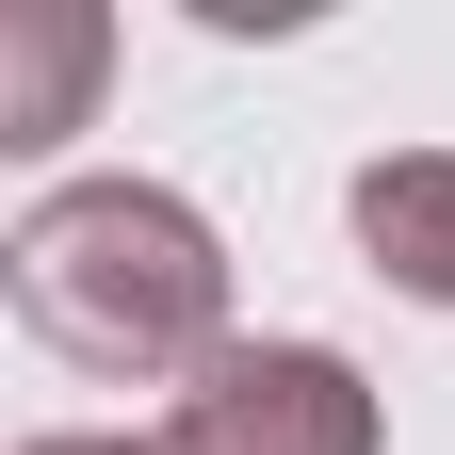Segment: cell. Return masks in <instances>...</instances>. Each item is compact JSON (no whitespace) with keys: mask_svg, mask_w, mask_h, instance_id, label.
I'll list each match as a JSON object with an SVG mask.
<instances>
[{"mask_svg":"<svg viewBox=\"0 0 455 455\" xmlns=\"http://www.w3.org/2000/svg\"><path fill=\"white\" fill-rule=\"evenodd\" d=\"M0 276H17V325L49 341V358L82 374H212L228 358V244L163 196V180H66L17 212V244H0Z\"/></svg>","mask_w":455,"mask_h":455,"instance_id":"1","label":"cell"},{"mask_svg":"<svg viewBox=\"0 0 455 455\" xmlns=\"http://www.w3.org/2000/svg\"><path fill=\"white\" fill-rule=\"evenodd\" d=\"M33 455H374V390L325 341H228L147 439H33Z\"/></svg>","mask_w":455,"mask_h":455,"instance_id":"2","label":"cell"},{"mask_svg":"<svg viewBox=\"0 0 455 455\" xmlns=\"http://www.w3.org/2000/svg\"><path fill=\"white\" fill-rule=\"evenodd\" d=\"M358 260L390 276V293H423V309H455V147H390V163H358Z\"/></svg>","mask_w":455,"mask_h":455,"instance_id":"3","label":"cell"},{"mask_svg":"<svg viewBox=\"0 0 455 455\" xmlns=\"http://www.w3.org/2000/svg\"><path fill=\"white\" fill-rule=\"evenodd\" d=\"M82 82H98V17L82 0H17L0 17V147H66Z\"/></svg>","mask_w":455,"mask_h":455,"instance_id":"4","label":"cell"}]
</instances>
